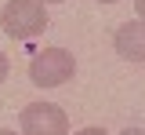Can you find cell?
<instances>
[{"label": "cell", "mask_w": 145, "mask_h": 135, "mask_svg": "<svg viewBox=\"0 0 145 135\" xmlns=\"http://www.w3.org/2000/svg\"><path fill=\"white\" fill-rule=\"evenodd\" d=\"M72 73H76V58L65 48H44L29 62V80L36 88H58V84L72 80Z\"/></svg>", "instance_id": "2"}, {"label": "cell", "mask_w": 145, "mask_h": 135, "mask_svg": "<svg viewBox=\"0 0 145 135\" xmlns=\"http://www.w3.org/2000/svg\"><path fill=\"white\" fill-rule=\"evenodd\" d=\"M18 124H22V135H69V117L54 102H29Z\"/></svg>", "instance_id": "3"}, {"label": "cell", "mask_w": 145, "mask_h": 135, "mask_svg": "<svg viewBox=\"0 0 145 135\" xmlns=\"http://www.w3.org/2000/svg\"><path fill=\"white\" fill-rule=\"evenodd\" d=\"M0 29L11 40H33L47 29V11L40 0H7L0 11Z\"/></svg>", "instance_id": "1"}, {"label": "cell", "mask_w": 145, "mask_h": 135, "mask_svg": "<svg viewBox=\"0 0 145 135\" xmlns=\"http://www.w3.org/2000/svg\"><path fill=\"white\" fill-rule=\"evenodd\" d=\"M134 11H138V22H145V0H134Z\"/></svg>", "instance_id": "7"}, {"label": "cell", "mask_w": 145, "mask_h": 135, "mask_svg": "<svg viewBox=\"0 0 145 135\" xmlns=\"http://www.w3.org/2000/svg\"><path fill=\"white\" fill-rule=\"evenodd\" d=\"M7 73H11V62H7V55H4V51H0V84L7 80Z\"/></svg>", "instance_id": "5"}, {"label": "cell", "mask_w": 145, "mask_h": 135, "mask_svg": "<svg viewBox=\"0 0 145 135\" xmlns=\"http://www.w3.org/2000/svg\"><path fill=\"white\" fill-rule=\"evenodd\" d=\"M120 135H145L142 128H127V132H120Z\"/></svg>", "instance_id": "8"}, {"label": "cell", "mask_w": 145, "mask_h": 135, "mask_svg": "<svg viewBox=\"0 0 145 135\" xmlns=\"http://www.w3.org/2000/svg\"><path fill=\"white\" fill-rule=\"evenodd\" d=\"M0 135H15V132H7V128H0Z\"/></svg>", "instance_id": "9"}, {"label": "cell", "mask_w": 145, "mask_h": 135, "mask_svg": "<svg viewBox=\"0 0 145 135\" xmlns=\"http://www.w3.org/2000/svg\"><path fill=\"white\" fill-rule=\"evenodd\" d=\"M102 4H116V0H102Z\"/></svg>", "instance_id": "11"}, {"label": "cell", "mask_w": 145, "mask_h": 135, "mask_svg": "<svg viewBox=\"0 0 145 135\" xmlns=\"http://www.w3.org/2000/svg\"><path fill=\"white\" fill-rule=\"evenodd\" d=\"M112 48L127 62H145V22H123L112 37Z\"/></svg>", "instance_id": "4"}, {"label": "cell", "mask_w": 145, "mask_h": 135, "mask_svg": "<svg viewBox=\"0 0 145 135\" xmlns=\"http://www.w3.org/2000/svg\"><path fill=\"white\" fill-rule=\"evenodd\" d=\"M72 135H105V128H80V132H72Z\"/></svg>", "instance_id": "6"}, {"label": "cell", "mask_w": 145, "mask_h": 135, "mask_svg": "<svg viewBox=\"0 0 145 135\" xmlns=\"http://www.w3.org/2000/svg\"><path fill=\"white\" fill-rule=\"evenodd\" d=\"M44 4H62V0H44Z\"/></svg>", "instance_id": "10"}]
</instances>
